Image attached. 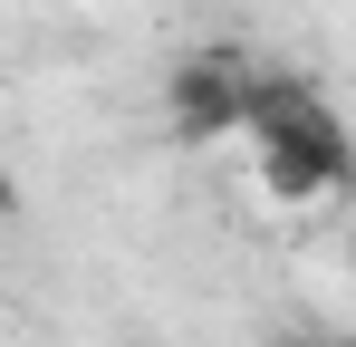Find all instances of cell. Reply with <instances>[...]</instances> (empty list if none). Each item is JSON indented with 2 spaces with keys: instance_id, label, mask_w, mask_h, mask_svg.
<instances>
[{
  "instance_id": "cell-1",
  "label": "cell",
  "mask_w": 356,
  "mask_h": 347,
  "mask_svg": "<svg viewBox=\"0 0 356 347\" xmlns=\"http://www.w3.org/2000/svg\"><path fill=\"white\" fill-rule=\"evenodd\" d=\"M164 116H174V135H232L260 116V77H250V58L241 49H202L174 68V87H164Z\"/></svg>"
},
{
  "instance_id": "cell-2",
  "label": "cell",
  "mask_w": 356,
  "mask_h": 347,
  "mask_svg": "<svg viewBox=\"0 0 356 347\" xmlns=\"http://www.w3.org/2000/svg\"><path fill=\"white\" fill-rule=\"evenodd\" d=\"M270 347H356V328H280Z\"/></svg>"
}]
</instances>
